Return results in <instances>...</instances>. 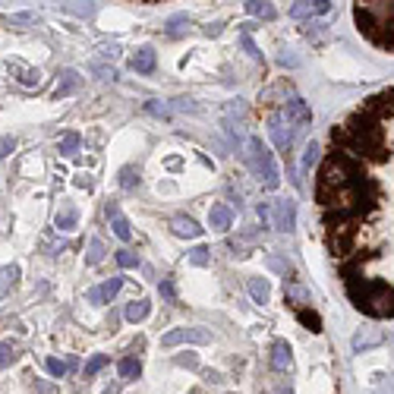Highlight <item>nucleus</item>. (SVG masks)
<instances>
[{"label": "nucleus", "mask_w": 394, "mask_h": 394, "mask_svg": "<svg viewBox=\"0 0 394 394\" xmlns=\"http://www.w3.org/2000/svg\"><path fill=\"white\" fill-rule=\"evenodd\" d=\"M120 379H139V372H142V363L136 360V356H126V360H120Z\"/></svg>", "instance_id": "obj_11"}, {"label": "nucleus", "mask_w": 394, "mask_h": 394, "mask_svg": "<svg viewBox=\"0 0 394 394\" xmlns=\"http://www.w3.org/2000/svg\"><path fill=\"white\" fill-rule=\"evenodd\" d=\"M328 10H332V0H316V3H312V13L316 16H325Z\"/></svg>", "instance_id": "obj_29"}, {"label": "nucleus", "mask_w": 394, "mask_h": 394, "mask_svg": "<svg viewBox=\"0 0 394 394\" xmlns=\"http://www.w3.org/2000/svg\"><path fill=\"white\" fill-rule=\"evenodd\" d=\"M294 218H297L294 202H278V221H275V227L278 231H294Z\"/></svg>", "instance_id": "obj_7"}, {"label": "nucleus", "mask_w": 394, "mask_h": 394, "mask_svg": "<svg viewBox=\"0 0 394 394\" xmlns=\"http://www.w3.org/2000/svg\"><path fill=\"white\" fill-rule=\"evenodd\" d=\"M120 287H124V278L104 281L101 287H92V290H89V303H108V300H114V297L120 294Z\"/></svg>", "instance_id": "obj_3"}, {"label": "nucleus", "mask_w": 394, "mask_h": 394, "mask_svg": "<svg viewBox=\"0 0 394 394\" xmlns=\"http://www.w3.org/2000/svg\"><path fill=\"white\" fill-rule=\"evenodd\" d=\"M161 297L164 300H174V284L170 281H161Z\"/></svg>", "instance_id": "obj_32"}, {"label": "nucleus", "mask_w": 394, "mask_h": 394, "mask_svg": "<svg viewBox=\"0 0 394 394\" xmlns=\"http://www.w3.org/2000/svg\"><path fill=\"white\" fill-rule=\"evenodd\" d=\"M16 360V344H0V369H7Z\"/></svg>", "instance_id": "obj_22"}, {"label": "nucleus", "mask_w": 394, "mask_h": 394, "mask_svg": "<svg viewBox=\"0 0 394 394\" xmlns=\"http://www.w3.org/2000/svg\"><path fill=\"white\" fill-rule=\"evenodd\" d=\"M76 148H79V132H67V136L60 139V152L63 155H73Z\"/></svg>", "instance_id": "obj_20"}, {"label": "nucleus", "mask_w": 394, "mask_h": 394, "mask_svg": "<svg viewBox=\"0 0 394 394\" xmlns=\"http://www.w3.org/2000/svg\"><path fill=\"white\" fill-rule=\"evenodd\" d=\"M148 312H152V306H148L146 300H132L130 306H126V322H142Z\"/></svg>", "instance_id": "obj_12"}, {"label": "nucleus", "mask_w": 394, "mask_h": 394, "mask_svg": "<svg viewBox=\"0 0 394 394\" xmlns=\"http://www.w3.org/2000/svg\"><path fill=\"white\" fill-rule=\"evenodd\" d=\"M316 158H318V146L316 142H310V146H306V155H303V167H312Z\"/></svg>", "instance_id": "obj_28"}, {"label": "nucleus", "mask_w": 394, "mask_h": 394, "mask_svg": "<svg viewBox=\"0 0 394 394\" xmlns=\"http://www.w3.org/2000/svg\"><path fill=\"white\" fill-rule=\"evenodd\" d=\"M104 366H108V356H104V354L92 356V360H89V366H85V375H89V379H92L95 372H98V369H104Z\"/></svg>", "instance_id": "obj_24"}, {"label": "nucleus", "mask_w": 394, "mask_h": 394, "mask_svg": "<svg viewBox=\"0 0 394 394\" xmlns=\"http://www.w3.org/2000/svg\"><path fill=\"white\" fill-rule=\"evenodd\" d=\"M249 297L255 303H268V281L265 278H253L249 281Z\"/></svg>", "instance_id": "obj_13"}, {"label": "nucleus", "mask_w": 394, "mask_h": 394, "mask_svg": "<svg viewBox=\"0 0 394 394\" xmlns=\"http://www.w3.org/2000/svg\"><path fill=\"white\" fill-rule=\"evenodd\" d=\"M108 218H111V227H114V233L120 240H130L132 237V231H130V221H126L124 215H120V209H117L114 202L108 205Z\"/></svg>", "instance_id": "obj_6"}, {"label": "nucleus", "mask_w": 394, "mask_h": 394, "mask_svg": "<svg viewBox=\"0 0 394 394\" xmlns=\"http://www.w3.org/2000/svg\"><path fill=\"white\" fill-rule=\"evenodd\" d=\"M47 372H51V375H54V379H63V375H67V369H70V363H63V360H54V356H51V360H47Z\"/></svg>", "instance_id": "obj_19"}, {"label": "nucleus", "mask_w": 394, "mask_h": 394, "mask_svg": "<svg viewBox=\"0 0 394 394\" xmlns=\"http://www.w3.org/2000/svg\"><path fill=\"white\" fill-rule=\"evenodd\" d=\"M148 114H155V117H164V120H170V108H167V104H158V101H148Z\"/></svg>", "instance_id": "obj_26"}, {"label": "nucleus", "mask_w": 394, "mask_h": 394, "mask_svg": "<svg viewBox=\"0 0 394 394\" xmlns=\"http://www.w3.org/2000/svg\"><path fill=\"white\" fill-rule=\"evenodd\" d=\"M249 152H253V161L259 164V170H262L265 189H278L281 177H278V167H275V158H271L268 146H265L262 139H253V142H249Z\"/></svg>", "instance_id": "obj_1"}, {"label": "nucleus", "mask_w": 394, "mask_h": 394, "mask_svg": "<svg viewBox=\"0 0 394 394\" xmlns=\"http://www.w3.org/2000/svg\"><path fill=\"white\" fill-rule=\"evenodd\" d=\"M13 148H16V142L10 139V136H3V139H0V158H7Z\"/></svg>", "instance_id": "obj_30"}, {"label": "nucleus", "mask_w": 394, "mask_h": 394, "mask_svg": "<svg viewBox=\"0 0 394 394\" xmlns=\"http://www.w3.org/2000/svg\"><path fill=\"white\" fill-rule=\"evenodd\" d=\"M271 366L278 372H287L290 366H294V356H290V344L287 340H278L275 344V354H271Z\"/></svg>", "instance_id": "obj_4"}, {"label": "nucleus", "mask_w": 394, "mask_h": 394, "mask_svg": "<svg viewBox=\"0 0 394 394\" xmlns=\"http://www.w3.org/2000/svg\"><path fill=\"white\" fill-rule=\"evenodd\" d=\"M183 25H189V23H186V16H174V19L167 23V35H180Z\"/></svg>", "instance_id": "obj_27"}, {"label": "nucleus", "mask_w": 394, "mask_h": 394, "mask_svg": "<svg viewBox=\"0 0 394 394\" xmlns=\"http://www.w3.org/2000/svg\"><path fill=\"white\" fill-rule=\"evenodd\" d=\"M174 233H177V237H189V240H193V237H199V233H202V227L196 224L193 218L177 215V218H174Z\"/></svg>", "instance_id": "obj_9"}, {"label": "nucleus", "mask_w": 394, "mask_h": 394, "mask_svg": "<svg viewBox=\"0 0 394 394\" xmlns=\"http://www.w3.org/2000/svg\"><path fill=\"white\" fill-rule=\"evenodd\" d=\"M132 70L136 73H152L155 70V51H152V47H139L136 57H132Z\"/></svg>", "instance_id": "obj_8"}, {"label": "nucleus", "mask_w": 394, "mask_h": 394, "mask_svg": "<svg viewBox=\"0 0 394 394\" xmlns=\"http://www.w3.org/2000/svg\"><path fill=\"white\" fill-rule=\"evenodd\" d=\"M287 120H303V124H306V120H310V111H306V104H303V101H287Z\"/></svg>", "instance_id": "obj_14"}, {"label": "nucleus", "mask_w": 394, "mask_h": 394, "mask_svg": "<svg viewBox=\"0 0 394 394\" xmlns=\"http://www.w3.org/2000/svg\"><path fill=\"white\" fill-rule=\"evenodd\" d=\"M240 41H243V47H246V51H249V54H253V57H255V60H259V57H262V54H259V51H255L253 38H249V32H243V38H240Z\"/></svg>", "instance_id": "obj_31"}, {"label": "nucleus", "mask_w": 394, "mask_h": 394, "mask_svg": "<svg viewBox=\"0 0 394 394\" xmlns=\"http://www.w3.org/2000/svg\"><path fill=\"white\" fill-rule=\"evenodd\" d=\"M104 394H117V391H114V388H108V391H104Z\"/></svg>", "instance_id": "obj_33"}, {"label": "nucleus", "mask_w": 394, "mask_h": 394, "mask_svg": "<svg viewBox=\"0 0 394 394\" xmlns=\"http://www.w3.org/2000/svg\"><path fill=\"white\" fill-rule=\"evenodd\" d=\"M63 76H67V79H63V85H57V98H63V95H70L73 92V89H76V82H79V76H76V73H63Z\"/></svg>", "instance_id": "obj_18"}, {"label": "nucleus", "mask_w": 394, "mask_h": 394, "mask_svg": "<svg viewBox=\"0 0 394 394\" xmlns=\"http://www.w3.org/2000/svg\"><path fill=\"white\" fill-rule=\"evenodd\" d=\"M211 334L202 332V328H174L161 338L164 347H177V344H209Z\"/></svg>", "instance_id": "obj_2"}, {"label": "nucleus", "mask_w": 394, "mask_h": 394, "mask_svg": "<svg viewBox=\"0 0 394 394\" xmlns=\"http://www.w3.org/2000/svg\"><path fill=\"white\" fill-rule=\"evenodd\" d=\"M209 224L215 227V231H227V227L233 224V211L227 209V205H211V211H209Z\"/></svg>", "instance_id": "obj_5"}, {"label": "nucleus", "mask_w": 394, "mask_h": 394, "mask_svg": "<svg viewBox=\"0 0 394 394\" xmlns=\"http://www.w3.org/2000/svg\"><path fill=\"white\" fill-rule=\"evenodd\" d=\"M209 253H211L209 246H196L193 253H189V262L199 265V268H202V265H209Z\"/></svg>", "instance_id": "obj_23"}, {"label": "nucleus", "mask_w": 394, "mask_h": 394, "mask_svg": "<svg viewBox=\"0 0 394 394\" xmlns=\"http://www.w3.org/2000/svg\"><path fill=\"white\" fill-rule=\"evenodd\" d=\"M297 316H300V322L306 325L310 332H316V334L322 332V318H318L316 312H310V310H306V306H297Z\"/></svg>", "instance_id": "obj_15"}, {"label": "nucleus", "mask_w": 394, "mask_h": 394, "mask_svg": "<svg viewBox=\"0 0 394 394\" xmlns=\"http://www.w3.org/2000/svg\"><path fill=\"white\" fill-rule=\"evenodd\" d=\"M117 265H120V268H139V255L130 253V249H120V253H117Z\"/></svg>", "instance_id": "obj_16"}, {"label": "nucleus", "mask_w": 394, "mask_h": 394, "mask_svg": "<svg viewBox=\"0 0 394 394\" xmlns=\"http://www.w3.org/2000/svg\"><path fill=\"white\" fill-rule=\"evenodd\" d=\"M246 10H249L253 16H262V19H268V23L275 19V16H278V13H275V7L268 3V0H246Z\"/></svg>", "instance_id": "obj_10"}, {"label": "nucleus", "mask_w": 394, "mask_h": 394, "mask_svg": "<svg viewBox=\"0 0 394 394\" xmlns=\"http://www.w3.org/2000/svg\"><path fill=\"white\" fill-rule=\"evenodd\" d=\"M120 186H124V189H132V186H139V174H136L132 167H124V170H120Z\"/></svg>", "instance_id": "obj_21"}, {"label": "nucleus", "mask_w": 394, "mask_h": 394, "mask_svg": "<svg viewBox=\"0 0 394 394\" xmlns=\"http://www.w3.org/2000/svg\"><path fill=\"white\" fill-rule=\"evenodd\" d=\"M101 259H104V246H101V240H92V243H89V255H85V262L98 265Z\"/></svg>", "instance_id": "obj_17"}, {"label": "nucleus", "mask_w": 394, "mask_h": 394, "mask_svg": "<svg viewBox=\"0 0 394 394\" xmlns=\"http://www.w3.org/2000/svg\"><path fill=\"white\" fill-rule=\"evenodd\" d=\"M57 227H60V231H73V227H76V211H63V215H57Z\"/></svg>", "instance_id": "obj_25"}]
</instances>
